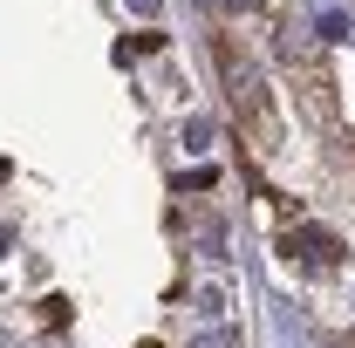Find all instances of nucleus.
<instances>
[{"label": "nucleus", "mask_w": 355, "mask_h": 348, "mask_svg": "<svg viewBox=\"0 0 355 348\" xmlns=\"http://www.w3.org/2000/svg\"><path fill=\"white\" fill-rule=\"evenodd\" d=\"M212 55H219V76H225V96H232V116H239V130H246V143L253 150H273V137H280V116H273V96H266L260 69L246 62V55H232V42H212Z\"/></svg>", "instance_id": "1"}, {"label": "nucleus", "mask_w": 355, "mask_h": 348, "mask_svg": "<svg viewBox=\"0 0 355 348\" xmlns=\"http://www.w3.org/2000/svg\"><path fill=\"white\" fill-rule=\"evenodd\" d=\"M280 246H287V253H301L308 266H335V260H342V239H335V232H314V225H308V232H287Z\"/></svg>", "instance_id": "2"}, {"label": "nucleus", "mask_w": 355, "mask_h": 348, "mask_svg": "<svg viewBox=\"0 0 355 348\" xmlns=\"http://www.w3.org/2000/svg\"><path fill=\"white\" fill-rule=\"evenodd\" d=\"M42 328H48V335L69 328V301H62V294H48V301H42Z\"/></svg>", "instance_id": "3"}, {"label": "nucleus", "mask_w": 355, "mask_h": 348, "mask_svg": "<svg viewBox=\"0 0 355 348\" xmlns=\"http://www.w3.org/2000/svg\"><path fill=\"white\" fill-rule=\"evenodd\" d=\"M198 348H239V342H232V335H205Z\"/></svg>", "instance_id": "4"}, {"label": "nucleus", "mask_w": 355, "mask_h": 348, "mask_svg": "<svg viewBox=\"0 0 355 348\" xmlns=\"http://www.w3.org/2000/svg\"><path fill=\"white\" fill-rule=\"evenodd\" d=\"M0 191H7V157H0Z\"/></svg>", "instance_id": "5"}, {"label": "nucleus", "mask_w": 355, "mask_h": 348, "mask_svg": "<svg viewBox=\"0 0 355 348\" xmlns=\"http://www.w3.org/2000/svg\"><path fill=\"white\" fill-rule=\"evenodd\" d=\"M137 348H164V342H137Z\"/></svg>", "instance_id": "6"}]
</instances>
